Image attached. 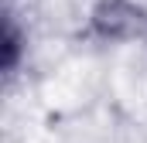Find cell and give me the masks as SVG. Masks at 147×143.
<instances>
[{"label":"cell","mask_w":147,"mask_h":143,"mask_svg":"<svg viewBox=\"0 0 147 143\" xmlns=\"http://www.w3.org/2000/svg\"><path fill=\"white\" fill-rule=\"evenodd\" d=\"M24 41H28V37L21 34L17 17L7 10V14H3V72H7V75H14V72H17V65H21Z\"/></svg>","instance_id":"1"}]
</instances>
